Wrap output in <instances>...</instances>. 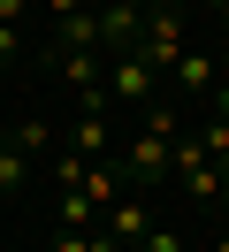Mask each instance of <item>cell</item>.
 I'll list each match as a JSON object with an SVG mask.
<instances>
[{"label":"cell","mask_w":229,"mask_h":252,"mask_svg":"<svg viewBox=\"0 0 229 252\" xmlns=\"http://www.w3.org/2000/svg\"><path fill=\"white\" fill-rule=\"evenodd\" d=\"M176 138H183V115L168 107V99H161V107H145V115H137V130H130V145H122V160H115L122 184H130V191L161 184L168 160H176Z\"/></svg>","instance_id":"6da1fadb"},{"label":"cell","mask_w":229,"mask_h":252,"mask_svg":"<svg viewBox=\"0 0 229 252\" xmlns=\"http://www.w3.org/2000/svg\"><path fill=\"white\" fill-rule=\"evenodd\" d=\"M107 99L130 107V115L161 107V69H153L145 54H115V62H107Z\"/></svg>","instance_id":"7a4b0ae2"},{"label":"cell","mask_w":229,"mask_h":252,"mask_svg":"<svg viewBox=\"0 0 229 252\" xmlns=\"http://www.w3.org/2000/svg\"><path fill=\"white\" fill-rule=\"evenodd\" d=\"M153 69H176L183 54H191V31H183V8H145V31H137V46Z\"/></svg>","instance_id":"3957f363"},{"label":"cell","mask_w":229,"mask_h":252,"mask_svg":"<svg viewBox=\"0 0 229 252\" xmlns=\"http://www.w3.org/2000/svg\"><path fill=\"white\" fill-rule=\"evenodd\" d=\"M137 31H145V0H99V54H107V62L130 54Z\"/></svg>","instance_id":"277c9868"},{"label":"cell","mask_w":229,"mask_h":252,"mask_svg":"<svg viewBox=\"0 0 229 252\" xmlns=\"http://www.w3.org/2000/svg\"><path fill=\"white\" fill-rule=\"evenodd\" d=\"M99 229H107V245H145V237H153V214H145V191H122V199L107 206V221H99Z\"/></svg>","instance_id":"5b68a950"},{"label":"cell","mask_w":229,"mask_h":252,"mask_svg":"<svg viewBox=\"0 0 229 252\" xmlns=\"http://www.w3.org/2000/svg\"><path fill=\"white\" fill-rule=\"evenodd\" d=\"M107 145H115V115H76L69 123V153L76 160H107Z\"/></svg>","instance_id":"8992f818"},{"label":"cell","mask_w":229,"mask_h":252,"mask_svg":"<svg viewBox=\"0 0 229 252\" xmlns=\"http://www.w3.org/2000/svg\"><path fill=\"white\" fill-rule=\"evenodd\" d=\"M61 77H69V92H92V84H107V54L99 46H61Z\"/></svg>","instance_id":"52a82bcc"},{"label":"cell","mask_w":229,"mask_h":252,"mask_svg":"<svg viewBox=\"0 0 229 252\" xmlns=\"http://www.w3.org/2000/svg\"><path fill=\"white\" fill-rule=\"evenodd\" d=\"M168 77H176V92H214V77H222V69H214V54H198V46H191L176 69H168Z\"/></svg>","instance_id":"ba28073f"},{"label":"cell","mask_w":229,"mask_h":252,"mask_svg":"<svg viewBox=\"0 0 229 252\" xmlns=\"http://www.w3.org/2000/svg\"><path fill=\"white\" fill-rule=\"evenodd\" d=\"M31 168H38V160H31L15 138H0V191H23V184H31Z\"/></svg>","instance_id":"9c48e42d"},{"label":"cell","mask_w":229,"mask_h":252,"mask_svg":"<svg viewBox=\"0 0 229 252\" xmlns=\"http://www.w3.org/2000/svg\"><path fill=\"white\" fill-rule=\"evenodd\" d=\"M107 221V206H92L84 191H61V229H99Z\"/></svg>","instance_id":"30bf717a"},{"label":"cell","mask_w":229,"mask_h":252,"mask_svg":"<svg viewBox=\"0 0 229 252\" xmlns=\"http://www.w3.org/2000/svg\"><path fill=\"white\" fill-rule=\"evenodd\" d=\"M8 138H15V145H23V153H31V160H38V153H46V123H38V115H23V123H15V130H8Z\"/></svg>","instance_id":"8fae6325"},{"label":"cell","mask_w":229,"mask_h":252,"mask_svg":"<svg viewBox=\"0 0 229 252\" xmlns=\"http://www.w3.org/2000/svg\"><path fill=\"white\" fill-rule=\"evenodd\" d=\"M137 252H183V229H153V237H145Z\"/></svg>","instance_id":"7c38bea8"},{"label":"cell","mask_w":229,"mask_h":252,"mask_svg":"<svg viewBox=\"0 0 229 252\" xmlns=\"http://www.w3.org/2000/svg\"><path fill=\"white\" fill-rule=\"evenodd\" d=\"M23 54V23H0V62H15Z\"/></svg>","instance_id":"4fadbf2b"},{"label":"cell","mask_w":229,"mask_h":252,"mask_svg":"<svg viewBox=\"0 0 229 252\" xmlns=\"http://www.w3.org/2000/svg\"><path fill=\"white\" fill-rule=\"evenodd\" d=\"M214 69H222V77H229V54H214Z\"/></svg>","instance_id":"5bb4252c"},{"label":"cell","mask_w":229,"mask_h":252,"mask_svg":"<svg viewBox=\"0 0 229 252\" xmlns=\"http://www.w3.org/2000/svg\"><path fill=\"white\" fill-rule=\"evenodd\" d=\"M222 191H229V153H222Z\"/></svg>","instance_id":"9a60e30c"},{"label":"cell","mask_w":229,"mask_h":252,"mask_svg":"<svg viewBox=\"0 0 229 252\" xmlns=\"http://www.w3.org/2000/svg\"><path fill=\"white\" fill-rule=\"evenodd\" d=\"M214 252H229V229H222V245H214Z\"/></svg>","instance_id":"2e32d148"},{"label":"cell","mask_w":229,"mask_h":252,"mask_svg":"<svg viewBox=\"0 0 229 252\" xmlns=\"http://www.w3.org/2000/svg\"><path fill=\"white\" fill-rule=\"evenodd\" d=\"M115 252H137V245H115Z\"/></svg>","instance_id":"e0dca14e"},{"label":"cell","mask_w":229,"mask_h":252,"mask_svg":"<svg viewBox=\"0 0 229 252\" xmlns=\"http://www.w3.org/2000/svg\"><path fill=\"white\" fill-rule=\"evenodd\" d=\"M0 77H8V62H0Z\"/></svg>","instance_id":"ac0fdd59"}]
</instances>
